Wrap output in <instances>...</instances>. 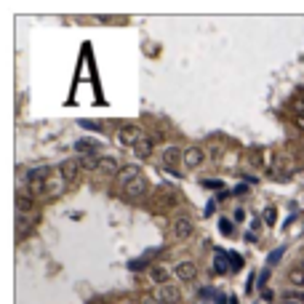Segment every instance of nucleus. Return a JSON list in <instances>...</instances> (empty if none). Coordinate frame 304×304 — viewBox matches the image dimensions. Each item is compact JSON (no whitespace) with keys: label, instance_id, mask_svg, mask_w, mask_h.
I'll return each instance as SVG.
<instances>
[{"label":"nucleus","instance_id":"f257e3e1","mask_svg":"<svg viewBox=\"0 0 304 304\" xmlns=\"http://www.w3.org/2000/svg\"><path fill=\"white\" fill-rule=\"evenodd\" d=\"M48 174H51V168H48V166L32 168L30 174H27V192H30L32 197L43 195L45 190H48Z\"/></svg>","mask_w":304,"mask_h":304},{"label":"nucleus","instance_id":"f03ea898","mask_svg":"<svg viewBox=\"0 0 304 304\" xmlns=\"http://www.w3.org/2000/svg\"><path fill=\"white\" fill-rule=\"evenodd\" d=\"M142 136L144 134L139 125H120V128H117V144H120V147H136Z\"/></svg>","mask_w":304,"mask_h":304},{"label":"nucleus","instance_id":"7ed1b4c3","mask_svg":"<svg viewBox=\"0 0 304 304\" xmlns=\"http://www.w3.org/2000/svg\"><path fill=\"white\" fill-rule=\"evenodd\" d=\"M80 157H67V160L62 163V168H59V174H62V179H67V182H77V176H80Z\"/></svg>","mask_w":304,"mask_h":304},{"label":"nucleus","instance_id":"20e7f679","mask_svg":"<svg viewBox=\"0 0 304 304\" xmlns=\"http://www.w3.org/2000/svg\"><path fill=\"white\" fill-rule=\"evenodd\" d=\"M155 296H157L163 304H179V302H182L179 288L171 286V283H166V286H155Z\"/></svg>","mask_w":304,"mask_h":304},{"label":"nucleus","instance_id":"39448f33","mask_svg":"<svg viewBox=\"0 0 304 304\" xmlns=\"http://www.w3.org/2000/svg\"><path fill=\"white\" fill-rule=\"evenodd\" d=\"M195 232V222L190 219V216H179V219L174 222V237L176 240H187V237H192Z\"/></svg>","mask_w":304,"mask_h":304},{"label":"nucleus","instance_id":"423d86ee","mask_svg":"<svg viewBox=\"0 0 304 304\" xmlns=\"http://www.w3.org/2000/svg\"><path fill=\"white\" fill-rule=\"evenodd\" d=\"M203 160H206V152H203L200 147H190V150H184V166H187L190 171H195V168H200L203 166Z\"/></svg>","mask_w":304,"mask_h":304},{"label":"nucleus","instance_id":"0eeeda50","mask_svg":"<svg viewBox=\"0 0 304 304\" xmlns=\"http://www.w3.org/2000/svg\"><path fill=\"white\" fill-rule=\"evenodd\" d=\"M139 176H144L142 168H139L136 163H131V166H123V168H120V174H117L115 179H117V184H120V187H128L131 182L139 179Z\"/></svg>","mask_w":304,"mask_h":304},{"label":"nucleus","instance_id":"6e6552de","mask_svg":"<svg viewBox=\"0 0 304 304\" xmlns=\"http://www.w3.org/2000/svg\"><path fill=\"white\" fill-rule=\"evenodd\" d=\"M38 224V216H27V214H16V240L30 235V229Z\"/></svg>","mask_w":304,"mask_h":304},{"label":"nucleus","instance_id":"1a4fd4ad","mask_svg":"<svg viewBox=\"0 0 304 304\" xmlns=\"http://www.w3.org/2000/svg\"><path fill=\"white\" fill-rule=\"evenodd\" d=\"M174 272H176V277H179L182 283H192L195 277H197V267H195L192 262L184 259V262H179V264L174 267Z\"/></svg>","mask_w":304,"mask_h":304},{"label":"nucleus","instance_id":"9d476101","mask_svg":"<svg viewBox=\"0 0 304 304\" xmlns=\"http://www.w3.org/2000/svg\"><path fill=\"white\" fill-rule=\"evenodd\" d=\"M144 192H147V179H144V176H139L136 182H131L128 187H123V197H125V200H136V197H142Z\"/></svg>","mask_w":304,"mask_h":304},{"label":"nucleus","instance_id":"9b49d317","mask_svg":"<svg viewBox=\"0 0 304 304\" xmlns=\"http://www.w3.org/2000/svg\"><path fill=\"white\" fill-rule=\"evenodd\" d=\"M120 163H117V157H112V155H102V166H99V174H104V176H117L120 174Z\"/></svg>","mask_w":304,"mask_h":304},{"label":"nucleus","instance_id":"f8f14e48","mask_svg":"<svg viewBox=\"0 0 304 304\" xmlns=\"http://www.w3.org/2000/svg\"><path fill=\"white\" fill-rule=\"evenodd\" d=\"M150 280L155 283V286H166L171 280V272L166 267H160V264H155V267H150Z\"/></svg>","mask_w":304,"mask_h":304},{"label":"nucleus","instance_id":"ddd939ff","mask_svg":"<svg viewBox=\"0 0 304 304\" xmlns=\"http://www.w3.org/2000/svg\"><path fill=\"white\" fill-rule=\"evenodd\" d=\"M179 160H184V150H179L176 144L163 150V163H166V166H176Z\"/></svg>","mask_w":304,"mask_h":304},{"label":"nucleus","instance_id":"4468645a","mask_svg":"<svg viewBox=\"0 0 304 304\" xmlns=\"http://www.w3.org/2000/svg\"><path fill=\"white\" fill-rule=\"evenodd\" d=\"M80 166H83V171H96V174H99V166H102V155H99V152L83 155V157H80Z\"/></svg>","mask_w":304,"mask_h":304},{"label":"nucleus","instance_id":"2eb2a0df","mask_svg":"<svg viewBox=\"0 0 304 304\" xmlns=\"http://www.w3.org/2000/svg\"><path fill=\"white\" fill-rule=\"evenodd\" d=\"M227 262H229V256L224 254V251H216V262H214V267H211V269H214L216 275H224V272H227V269H232Z\"/></svg>","mask_w":304,"mask_h":304},{"label":"nucleus","instance_id":"dca6fc26","mask_svg":"<svg viewBox=\"0 0 304 304\" xmlns=\"http://www.w3.org/2000/svg\"><path fill=\"white\" fill-rule=\"evenodd\" d=\"M134 150H136V157H142V160H144V157H150L152 155V139L150 136H142Z\"/></svg>","mask_w":304,"mask_h":304},{"label":"nucleus","instance_id":"f3484780","mask_svg":"<svg viewBox=\"0 0 304 304\" xmlns=\"http://www.w3.org/2000/svg\"><path fill=\"white\" fill-rule=\"evenodd\" d=\"M75 150L91 155V152H99V142H94V139H80V142H75Z\"/></svg>","mask_w":304,"mask_h":304},{"label":"nucleus","instance_id":"a211bd4d","mask_svg":"<svg viewBox=\"0 0 304 304\" xmlns=\"http://www.w3.org/2000/svg\"><path fill=\"white\" fill-rule=\"evenodd\" d=\"M16 208H19V214L30 211L32 208V195L30 192H16Z\"/></svg>","mask_w":304,"mask_h":304},{"label":"nucleus","instance_id":"6ab92c4d","mask_svg":"<svg viewBox=\"0 0 304 304\" xmlns=\"http://www.w3.org/2000/svg\"><path fill=\"white\" fill-rule=\"evenodd\" d=\"M283 299H291V302L304 304V288H294V291H288V294H283Z\"/></svg>","mask_w":304,"mask_h":304},{"label":"nucleus","instance_id":"aec40b11","mask_svg":"<svg viewBox=\"0 0 304 304\" xmlns=\"http://www.w3.org/2000/svg\"><path fill=\"white\" fill-rule=\"evenodd\" d=\"M291 283H294V286H304V269H291Z\"/></svg>","mask_w":304,"mask_h":304},{"label":"nucleus","instance_id":"412c9836","mask_svg":"<svg viewBox=\"0 0 304 304\" xmlns=\"http://www.w3.org/2000/svg\"><path fill=\"white\" fill-rule=\"evenodd\" d=\"M229 267H232L235 272H237V269H243V256L240 254H229Z\"/></svg>","mask_w":304,"mask_h":304},{"label":"nucleus","instance_id":"4be33fe9","mask_svg":"<svg viewBox=\"0 0 304 304\" xmlns=\"http://www.w3.org/2000/svg\"><path fill=\"white\" fill-rule=\"evenodd\" d=\"M275 219H277V211H275L272 206H269L267 211H264V222H267L269 227H272V224H275Z\"/></svg>","mask_w":304,"mask_h":304},{"label":"nucleus","instance_id":"5701e85b","mask_svg":"<svg viewBox=\"0 0 304 304\" xmlns=\"http://www.w3.org/2000/svg\"><path fill=\"white\" fill-rule=\"evenodd\" d=\"M80 125H83V128H88V131H102L104 128L99 120H80Z\"/></svg>","mask_w":304,"mask_h":304},{"label":"nucleus","instance_id":"b1692460","mask_svg":"<svg viewBox=\"0 0 304 304\" xmlns=\"http://www.w3.org/2000/svg\"><path fill=\"white\" fill-rule=\"evenodd\" d=\"M294 112H296V117H304V99L299 96L294 99Z\"/></svg>","mask_w":304,"mask_h":304},{"label":"nucleus","instance_id":"393cba45","mask_svg":"<svg viewBox=\"0 0 304 304\" xmlns=\"http://www.w3.org/2000/svg\"><path fill=\"white\" fill-rule=\"evenodd\" d=\"M219 229H222V235H232V224H229L227 219L219 222Z\"/></svg>","mask_w":304,"mask_h":304},{"label":"nucleus","instance_id":"a878e982","mask_svg":"<svg viewBox=\"0 0 304 304\" xmlns=\"http://www.w3.org/2000/svg\"><path fill=\"white\" fill-rule=\"evenodd\" d=\"M283 251H286V248H277V251H272V254L267 256V264H275V262H277V259H280V256H283Z\"/></svg>","mask_w":304,"mask_h":304},{"label":"nucleus","instance_id":"bb28decb","mask_svg":"<svg viewBox=\"0 0 304 304\" xmlns=\"http://www.w3.org/2000/svg\"><path fill=\"white\" fill-rule=\"evenodd\" d=\"M203 187H214V190H222V182H219V179H206V182H203Z\"/></svg>","mask_w":304,"mask_h":304},{"label":"nucleus","instance_id":"cd10ccee","mask_svg":"<svg viewBox=\"0 0 304 304\" xmlns=\"http://www.w3.org/2000/svg\"><path fill=\"white\" fill-rule=\"evenodd\" d=\"M142 304H163V302L157 299L155 294H152V296H144V299H142Z\"/></svg>","mask_w":304,"mask_h":304},{"label":"nucleus","instance_id":"c85d7f7f","mask_svg":"<svg viewBox=\"0 0 304 304\" xmlns=\"http://www.w3.org/2000/svg\"><path fill=\"white\" fill-rule=\"evenodd\" d=\"M144 267V259H134V262H128V269H142Z\"/></svg>","mask_w":304,"mask_h":304},{"label":"nucleus","instance_id":"c756f323","mask_svg":"<svg viewBox=\"0 0 304 304\" xmlns=\"http://www.w3.org/2000/svg\"><path fill=\"white\" fill-rule=\"evenodd\" d=\"M267 277H269V269H264V272L259 275V288H264V283H267Z\"/></svg>","mask_w":304,"mask_h":304},{"label":"nucleus","instance_id":"7c9ffc66","mask_svg":"<svg viewBox=\"0 0 304 304\" xmlns=\"http://www.w3.org/2000/svg\"><path fill=\"white\" fill-rule=\"evenodd\" d=\"M296 125H299V128H304V117H296Z\"/></svg>","mask_w":304,"mask_h":304},{"label":"nucleus","instance_id":"2f4dec72","mask_svg":"<svg viewBox=\"0 0 304 304\" xmlns=\"http://www.w3.org/2000/svg\"><path fill=\"white\" fill-rule=\"evenodd\" d=\"M216 304H227V299H224V296H219V299H216Z\"/></svg>","mask_w":304,"mask_h":304}]
</instances>
